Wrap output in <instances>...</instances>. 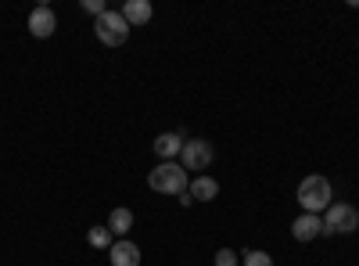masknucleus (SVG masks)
Segmentation results:
<instances>
[{
	"label": "nucleus",
	"instance_id": "obj_1",
	"mask_svg": "<svg viewBox=\"0 0 359 266\" xmlns=\"http://www.w3.org/2000/svg\"><path fill=\"white\" fill-rule=\"evenodd\" d=\"M294 198H298V205H302V213L323 216V213L334 205V187H331V180H327V176H320V173H309L306 180L298 184Z\"/></svg>",
	"mask_w": 359,
	"mask_h": 266
},
{
	"label": "nucleus",
	"instance_id": "obj_2",
	"mask_svg": "<svg viewBox=\"0 0 359 266\" xmlns=\"http://www.w3.org/2000/svg\"><path fill=\"white\" fill-rule=\"evenodd\" d=\"M147 187L155 194H187L191 187V173L180 166V162H158L151 173H147Z\"/></svg>",
	"mask_w": 359,
	"mask_h": 266
},
{
	"label": "nucleus",
	"instance_id": "obj_3",
	"mask_svg": "<svg viewBox=\"0 0 359 266\" xmlns=\"http://www.w3.org/2000/svg\"><path fill=\"white\" fill-rule=\"evenodd\" d=\"M94 33L104 47H123L130 40V22L123 18V11H104L101 18H94Z\"/></svg>",
	"mask_w": 359,
	"mask_h": 266
},
{
	"label": "nucleus",
	"instance_id": "obj_4",
	"mask_svg": "<svg viewBox=\"0 0 359 266\" xmlns=\"http://www.w3.org/2000/svg\"><path fill=\"white\" fill-rule=\"evenodd\" d=\"M359 230V213L345 201H334L323 213V234H355Z\"/></svg>",
	"mask_w": 359,
	"mask_h": 266
},
{
	"label": "nucleus",
	"instance_id": "obj_5",
	"mask_svg": "<svg viewBox=\"0 0 359 266\" xmlns=\"http://www.w3.org/2000/svg\"><path fill=\"white\" fill-rule=\"evenodd\" d=\"M212 144H208V140H184V152H180V166H184L187 173H198L201 176V169H208V166H212Z\"/></svg>",
	"mask_w": 359,
	"mask_h": 266
},
{
	"label": "nucleus",
	"instance_id": "obj_6",
	"mask_svg": "<svg viewBox=\"0 0 359 266\" xmlns=\"http://www.w3.org/2000/svg\"><path fill=\"white\" fill-rule=\"evenodd\" d=\"M54 29H57L54 8H47V4L33 8V15H29V33H33L36 40H47V36H54Z\"/></svg>",
	"mask_w": 359,
	"mask_h": 266
},
{
	"label": "nucleus",
	"instance_id": "obj_7",
	"mask_svg": "<svg viewBox=\"0 0 359 266\" xmlns=\"http://www.w3.org/2000/svg\"><path fill=\"white\" fill-rule=\"evenodd\" d=\"M184 133H180V130H172V133H158L155 137V155L162 159V162H180V152H184Z\"/></svg>",
	"mask_w": 359,
	"mask_h": 266
},
{
	"label": "nucleus",
	"instance_id": "obj_8",
	"mask_svg": "<svg viewBox=\"0 0 359 266\" xmlns=\"http://www.w3.org/2000/svg\"><path fill=\"white\" fill-rule=\"evenodd\" d=\"M291 234H294V241H316L320 234H323V216H313V213L294 216V223H291Z\"/></svg>",
	"mask_w": 359,
	"mask_h": 266
},
{
	"label": "nucleus",
	"instance_id": "obj_9",
	"mask_svg": "<svg viewBox=\"0 0 359 266\" xmlns=\"http://www.w3.org/2000/svg\"><path fill=\"white\" fill-rule=\"evenodd\" d=\"M108 259H111V266H140V248L130 238H118L108 248Z\"/></svg>",
	"mask_w": 359,
	"mask_h": 266
},
{
	"label": "nucleus",
	"instance_id": "obj_10",
	"mask_svg": "<svg viewBox=\"0 0 359 266\" xmlns=\"http://www.w3.org/2000/svg\"><path fill=\"white\" fill-rule=\"evenodd\" d=\"M123 18L130 22V29H137V25H147V22L155 18L151 0H126V4H123Z\"/></svg>",
	"mask_w": 359,
	"mask_h": 266
},
{
	"label": "nucleus",
	"instance_id": "obj_11",
	"mask_svg": "<svg viewBox=\"0 0 359 266\" xmlns=\"http://www.w3.org/2000/svg\"><path fill=\"white\" fill-rule=\"evenodd\" d=\"M187 194H191L194 201H212V198L219 194V180H216V176H208V173L191 176V187H187Z\"/></svg>",
	"mask_w": 359,
	"mask_h": 266
},
{
	"label": "nucleus",
	"instance_id": "obj_12",
	"mask_svg": "<svg viewBox=\"0 0 359 266\" xmlns=\"http://www.w3.org/2000/svg\"><path fill=\"white\" fill-rule=\"evenodd\" d=\"M104 227L115 234V241H118V238H126V234L133 230V213L126 209V205H118V209L108 213V223H104Z\"/></svg>",
	"mask_w": 359,
	"mask_h": 266
},
{
	"label": "nucleus",
	"instance_id": "obj_13",
	"mask_svg": "<svg viewBox=\"0 0 359 266\" xmlns=\"http://www.w3.org/2000/svg\"><path fill=\"white\" fill-rule=\"evenodd\" d=\"M86 245L94 248V252H108V248L115 245V234H111L108 227H90V230H86Z\"/></svg>",
	"mask_w": 359,
	"mask_h": 266
},
{
	"label": "nucleus",
	"instance_id": "obj_14",
	"mask_svg": "<svg viewBox=\"0 0 359 266\" xmlns=\"http://www.w3.org/2000/svg\"><path fill=\"white\" fill-rule=\"evenodd\" d=\"M241 266H273V255L259 252V248H245L241 252Z\"/></svg>",
	"mask_w": 359,
	"mask_h": 266
},
{
	"label": "nucleus",
	"instance_id": "obj_15",
	"mask_svg": "<svg viewBox=\"0 0 359 266\" xmlns=\"http://www.w3.org/2000/svg\"><path fill=\"white\" fill-rule=\"evenodd\" d=\"M237 262H241V255H237L233 248H219L216 252V266H237Z\"/></svg>",
	"mask_w": 359,
	"mask_h": 266
},
{
	"label": "nucleus",
	"instance_id": "obj_16",
	"mask_svg": "<svg viewBox=\"0 0 359 266\" xmlns=\"http://www.w3.org/2000/svg\"><path fill=\"white\" fill-rule=\"evenodd\" d=\"M83 11H86V15H94V18H101L108 8H104V0H83Z\"/></svg>",
	"mask_w": 359,
	"mask_h": 266
}]
</instances>
